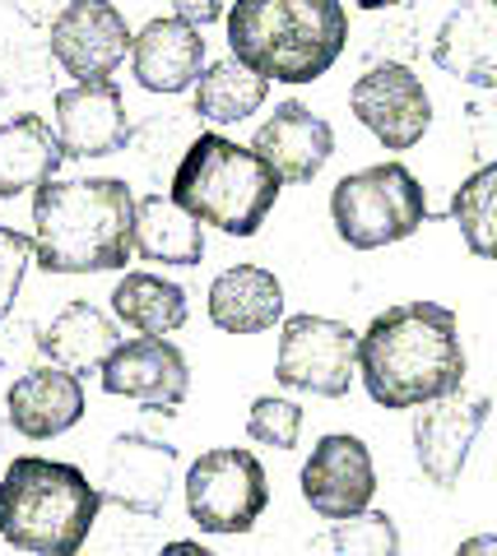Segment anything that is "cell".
I'll use <instances>...</instances> for the list:
<instances>
[{"label": "cell", "instance_id": "1", "mask_svg": "<svg viewBox=\"0 0 497 556\" xmlns=\"http://www.w3.org/2000/svg\"><path fill=\"white\" fill-rule=\"evenodd\" d=\"M358 376L376 408L405 413L465 386V348L456 311L442 302H400L358 334Z\"/></svg>", "mask_w": 497, "mask_h": 556}, {"label": "cell", "instance_id": "2", "mask_svg": "<svg viewBox=\"0 0 497 556\" xmlns=\"http://www.w3.org/2000/svg\"><path fill=\"white\" fill-rule=\"evenodd\" d=\"M135 255V190L116 177L33 190V260L47 274H112Z\"/></svg>", "mask_w": 497, "mask_h": 556}, {"label": "cell", "instance_id": "3", "mask_svg": "<svg viewBox=\"0 0 497 556\" xmlns=\"http://www.w3.org/2000/svg\"><path fill=\"white\" fill-rule=\"evenodd\" d=\"M349 47L339 0H233L228 51L270 84H316Z\"/></svg>", "mask_w": 497, "mask_h": 556}, {"label": "cell", "instance_id": "4", "mask_svg": "<svg viewBox=\"0 0 497 556\" xmlns=\"http://www.w3.org/2000/svg\"><path fill=\"white\" fill-rule=\"evenodd\" d=\"M98 510L102 486L75 464L20 455L0 473V538L20 552L75 556L89 543Z\"/></svg>", "mask_w": 497, "mask_h": 556}, {"label": "cell", "instance_id": "5", "mask_svg": "<svg viewBox=\"0 0 497 556\" xmlns=\"http://www.w3.org/2000/svg\"><path fill=\"white\" fill-rule=\"evenodd\" d=\"M279 190H284L279 172L261 153L247 144H233L219 130L196 135L173 167V200L228 237L261 232Z\"/></svg>", "mask_w": 497, "mask_h": 556}, {"label": "cell", "instance_id": "6", "mask_svg": "<svg viewBox=\"0 0 497 556\" xmlns=\"http://www.w3.org/2000/svg\"><path fill=\"white\" fill-rule=\"evenodd\" d=\"M331 223L345 247L353 251H382L414 237L427 223L423 181L405 163H376L363 172H349L331 190Z\"/></svg>", "mask_w": 497, "mask_h": 556}, {"label": "cell", "instance_id": "7", "mask_svg": "<svg viewBox=\"0 0 497 556\" xmlns=\"http://www.w3.org/2000/svg\"><path fill=\"white\" fill-rule=\"evenodd\" d=\"M270 506V478L243 445L204 450L186 468V515L200 533H251Z\"/></svg>", "mask_w": 497, "mask_h": 556}, {"label": "cell", "instance_id": "8", "mask_svg": "<svg viewBox=\"0 0 497 556\" xmlns=\"http://www.w3.org/2000/svg\"><path fill=\"white\" fill-rule=\"evenodd\" d=\"M358 371V334L331 316H288L279 320V357L274 380L284 390L345 399Z\"/></svg>", "mask_w": 497, "mask_h": 556}, {"label": "cell", "instance_id": "9", "mask_svg": "<svg viewBox=\"0 0 497 556\" xmlns=\"http://www.w3.org/2000/svg\"><path fill=\"white\" fill-rule=\"evenodd\" d=\"M349 112L390 153L414 149L433 126V98L409 61H376L349 89Z\"/></svg>", "mask_w": 497, "mask_h": 556}, {"label": "cell", "instance_id": "10", "mask_svg": "<svg viewBox=\"0 0 497 556\" xmlns=\"http://www.w3.org/2000/svg\"><path fill=\"white\" fill-rule=\"evenodd\" d=\"M102 390L112 399H135L153 413H177L191 394V367L186 353L167 334H135L112 348V357L102 362Z\"/></svg>", "mask_w": 497, "mask_h": 556}, {"label": "cell", "instance_id": "11", "mask_svg": "<svg viewBox=\"0 0 497 556\" xmlns=\"http://www.w3.org/2000/svg\"><path fill=\"white\" fill-rule=\"evenodd\" d=\"M131 38L126 14L112 0H71L51 20L47 51L71 79H112L131 56Z\"/></svg>", "mask_w": 497, "mask_h": 556}, {"label": "cell", "instance_id": "12", "mask_svg": "<svg viewBox=\"0 0 497 556\" xmlns=\"http://www.w3.org/2000/svg\"><path fill=\"white\" fill-rule=\"evenodd\" d=\"M488 413H493V399L488 394H465V390H451L423 404L414 417V459L423 468V478L451 492L460 482L470 464V450L474 441L484 437L488 427Z\"/></svg>", "mask_w": 497, "mask_h": 556}, {"label": "cell", "instance_id": "13", "mask_svg": "<svg viewBox=\"0 0 497 556\" xmlns=\"http://www.w3.org/2000/svg\"><path fill=\"white\" fill-rule=\"evenodd\" d=\"M298 486H302L307 506H312L321 519H331V525L368 510L372 496H376V464H372L368 441L349 437V431L321 437L316 450L302 464Z\"/></svg>", "mask_w": 497, "mask_h": 556}, {"label": "cell", "instance_id": "14", "mask_svg": "<svg viewBox=\"0 0 497 556\" xmlns=\"http://www.w3.org/2000/svg\"><path fill=\"white\" fill-rule=\"evenodd\" d=\"M177 450L159 441V437H145V431H126L116 437L108 459H102V501L122 506L140 519H159L167 510V496L177 486Z\"/></svg>", "mask_w": 497, "mask_h": 556}, {"label": "cell", "instance_id": "15", "mask_svg": "<svg viewBox=\"0 0 497 556\" xmlns=\"http://www.w3.org/2000/svg\"><path fill=\"white\" fill-rule=\"evenodd\" d=\"M57 135L65 159H108L131 144L126 98L112 79H75L57 93Z\"/></svg>", "mask_w": 497, "mask_h": 556}, {"label": "cell", "instance_id": "16", "mask_svg": "<svg viewBox=\"0 0 497 556\" xmlns=\"http://www.w3.org/2000/svg\"><path fill=\"white\" fill-rule=\"evenodd\" d=\"M251 149L279 172L284 186H307L331 163L335 130H331V121L316 116L307 102H279V108L256 126Z\"/></svg>", "mask_w": 497, "mask_h": 556}, {"label": "cell", "instance_id": "17", "mask_svg": "<svg viewBox=\"0 0 497 556\" xmlns=\"http://www.w3.org/2000/svg\"><path fill=\"white\" fill-rule=\"evenodd\" d=\"M204 70V38L196 24L177 20V14H163V20H149L140 33L131 38V75L145 93H186L200 79Z\"/></svg>", "mask_w": 497, "mask_h": 556}, {"label": "cell", "instance_id": "18", "mask_svg": "<svg viewBox=\"0 0 497 556\" xmlns=\"http://www.w3.org/2000/svg\"><path fill=\"white\" fill-rule=\"evenodd\" d=\"M5 417L10 427L28 441H51V437H65L79 417H84V386L75 371L57 367H28L14 386L5 390Z\"/></svg>", "mask_w": 497, "mask_h": 556}, {"label": "cell", "instance_id": "19", "mask_svg": "<svg viewBox=\"0 0 497 556\" xmlns=\"http://www.w3.org/2000/svg\"><path fill=\"white\" fill-rule=\"evenodd\" d=\"M433 65L470 89H497V0H456L433 38Z\"/></svg>", "mask_w": 497, "mask_h": 556}, {"label": "cell", "instance_id": "20", "mask_svg": "<svg viewBox=\"0 0 497 556\" xmlns=\"http://www.w3.org/2000/svg\"><path fill=\"white\" fill-rule=\"evenodd\" d=\"M135 255L167 269H196L204 260V223L173 200V190L135 200Z\"/></svg>", "mask_w": 497, "mask_h": 556}, {"label": "cell", "instance_id": "21", "mask_svg": "<svg viewBox=\"0 0 497 556\" xmlns=\"http://www.w3.org/2000/svg\"><path fill=\"white\" fill-rule=\"evenodd\" d=\"M210 320L224 334H265L284 320V283L261 265H233L210 283Z\"/></svg>", "mask_w": 497, "mask_h": 556}, {"label": "cell", "instance_id": "22", "mask_svg": "<svg viewBox=\"0 0 497 556\" xmlns=\"http://www.w3.org/2000/svg\"><path fill=\"white\" fill-rule=\"evenodd\" d=\"M122 343V329H116V316H108L94 302H71L61 306L51 325L42 329V357L57 362V367L75 371L79 380L102 371V362L112 357V348Z\"/></svg>", "mask_w": 497, "mask_h": 556}, {"label": "cell", "instance_id": "23", "mask_svg": "<svg viewBox=\"0 0 497 556\" xmlns=\"http://www.w3.org/2000/svg\"><path fill=\"white\" fill-rule=\"evenodd\" d=\"M65 163L57 126H47L42 116H14L0 126V200H14L24 190H38L42 181L57 177Z\"/></svg>", "mask_w": 497, "mask_h": 556}, {"label": "cell", "instance_id": "24", "mask_svg": "<svg viewBox=\"0 0 497 556\" xmlns=\"http://www.w3.org/2000/svg\"><path fill=\"white\" fill-rule=\"evenodd\" d=\"M112 316L135 334H177L191 320V306H186V288H177L173 278L131 269L112 288Z\"/></svg>", "mask_w": 497, "mask_h": 556}, {"label": "cell", "instance_id": "25", "mask_svg": "<svg viewBox=\"0 0 497 556\" xmlns=\"http://www.w3.org/2000/svg\"><path fill=\"white\" fill-rule=\"evenodd\" d=\"M265 98H270V79L256 75L247 61L228 56V61H210L200 70L191 112L200 121H210V126H237L251 112H261Z\"/></svg>", "mask_w": 497, "mask_h": 556}, {"label": "cell", "instance_id": "26", "mask_svg": "<svg viewBox=\"0 0 497 556\" xmlns=\"http://www.w3.org/2000/svg\"><path fill=\"white\" fill-rule=\"evenodd\" d=\"M451 223L479 260H497V159L479 163L451 195Z\"/></svg>", "mask_w": 497, "mask_h": 556}, {"label": "cell", "instance_id": "27", "mask_svg": "<svg viewBox=\"0 0 497 556\" xmlns=\"http://www.w3.org/2000/svg\"><path fill=\"white\" fill-rule=\"evenodd\" d=\"M339 556H396L400 552V529L386 510H358L349 519H335V529L321 538Z\"/></svg>", "mask_w": 497, "mask_h": 556}, {"label": "cell", "instance_id": "28", "mask_svg": "<svg viewBox=\"0 0 497 556\" xmlns=\"http://www.w3.org/2000/svg\"><path fill=\"white\" fill-rule=\"evenodd\" d=\"M247 437L256 445H270V450H294L302 437V408L294 399H279V394H261L247 413Z\"/></svg>", "mask_w": 497, "mask_h": 556}, {"label": "cell", "instance_id": "29", "mask_svg": "<svg viewBox=\"0 0 497 556\" xmlns=\"http://www.w3.org/2000/svg\"><path fill=\"white\" fill-rule=\"evenodd\" d=\"M186 121H177V116H149V121H140V126H131V144L126 149H140V159L153 167V163H163L167 153H186Z\"/></svg>", "mask_w": 497, "mask_h": 556}, {"label": "cell", "instance_id": "30", "mask_svg": "<svg viewBox=\"0 0 497 556\" xmlns=\"http://www.w3.org/2000/svg\"><path fill=\"white\" fill-rule=\"evenodd\" d=\"M28 265H33V237L0 223V316L14 311V298H20V288H24Z\"/></svg>", "mask_w": 497, "mask_h": 556}, {"label": "cell", "instance_id": "31", "mask_svg": "<svg viewBox=\"0 0 497 556\" xmlns=\"http://www.w3.org/2000/svg\"><path fill=\"white\" fill-rule=\"evenodd\" d=\"M38 353H42V329L38 325L0 316V367L28 371V367H38Z\"/></svg>", "mask_w": 497, "mask_h": 556}, {"label": "cell", "instance_id": "32", "mask_svg": "<svg viewBox=\"0 0 497 556\" xmlns=\"http://www.w3.org/2000/svg\"><path fill=\"white\" fill-rule=\"evenodd\" d=\"M465 126H470V153L479 163H493L497 159V89H484V98L470 102Z\"/></svg>", "mask_w": 497, "mask_h": 556}, {"label": "cell", "instance_id": "33", "mask_svg": "<svg viewBox=\"0 0 497 556\" xmlns=\"http://www.w3.org/2000/svg\"><path fill=\"white\" fill-rule=\"evenodd\" d=\"M167 5H173L177 20L196 24V28H210L224 20V0H167Z\"/></svg>", "mask_w": 497, "mask_h": 556}, {"label": "cell", "instance_id": "34", "mask_svg": "<svg viewBox=\"0 0 497 556\" xmlns=\"http://www.w3.org/2000/svg\"><path fill=\"white\" fill-rule=\"evenodd\" d=\"M20 61H24V51H14V47H5V56H0V65H20ZM20 75H24V89H47V84H51V65L42 56V61L24 65Z\"/></svg>", "mask_w": 497, "mask_h": 556}, {"label": "cell", "instance_id": "35", "mask_svg": "<svg viewBox=\"0 0 497 556\" xmlns=\"http://www.w3.org/2000/svg\"><path fill=\"white\" fill-rule=\"evenodd\" d=\"M5 5H10V10H20L28 24H51L65 5H71V0H5Z\"/></svg>", "mask_w": 497, "mask_h": 556}, {"label": "cell", "instance_id": "36", "mask_svg": "<svg viewBox=\"0 0 497 556\" xmlns=\"http://www.w3.org/2000/svg\"><path fill=\"white\" fill-rule=\"evenodd\" d=\"M479 552H497V533H479L460 543V556H479Z\"/></svg>", "mask_w": 497, "mask_h": 556}, {"label": "cell", "instance_id": "37", "mask_svg": "<svg viewBox=\"0 0 497 556\" xmlns=\"http://www.w3.org/2000/svg\"><path fill=\"white\" fill-rule=\"evenodd\" d=\"M163 556H210V552H204L200 543H167Z\"/></svg>", "mask_w": 497, "mask_h": 556}, {"label": "cell", "instance_id": "38", "mask_svg": "<svg viewBox=\"0 0 497 556\" xmlns=\"http://www.w3.org/2000/svg\"><path fill=\"white\" fill-rule=\"evenodd\" d=\"M405 0H358V10H368V14H376V10H400Z\"/></svg>", "mask_w": 497, "mask_h": 556}, {"label": "cell", "instance_id": "39", "mask_svg": "<svg viewBox=\"0 0 497 556\" xmlns=\"http://www.w3.org/2000/svg\"><path fill=\"white\" fill-rule=\"evenodd\" d=\"M0 102H5V84H0Z\"/></svg>", "mask_w": 497, "mask_h": 556}]
</instances>
